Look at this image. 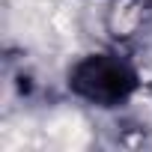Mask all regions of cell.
I'll list each match as a JSON object with an SVG mask.
<instances>
[{
	"label": "cell",
	"mask_w": 152,
	"mask_h": 152,
	"mask_svg": "<svg viewBox=\"0 0 152 152\" xmlns=\"http://www.w3.org/2000/svg\"><path fill=\"white\" fill-rule=\"evenodd\" d=\"M140 78L119 54H90L69 72V90L99 107H116L134 96Z\"/></svg>",
	"instance_id": "6da1fadb"
}]
</instances>
